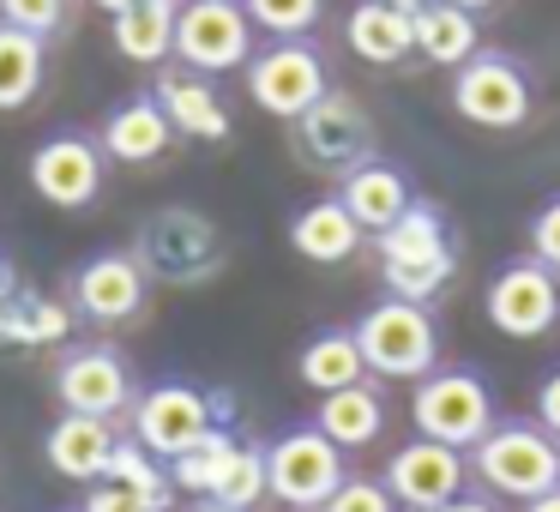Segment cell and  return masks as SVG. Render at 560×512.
<instances>
[{
    "label": "cell",
    "mask_w": 560,
    "mask_h": 512,
    "mask_svg": "<svg viewBox=\"0 0 560 512\" xmlns=\"http://www.w3.org/2000/svg\"><path fill=\"white\" fill-rule=\"evenodd\" d=\"M374 254L386 295H404V302H434L458 271V242L434 199H410V211L374 235Z\"/></svg>",
    "instance_id": "obj_1"
},
{
    "label": "cell",
    "mask_w": 560,
    "mask_h": 512,
    "mask_svg": "<svg viewBox=\"0 0 560 512\" xmlns=\"http://www.w3.org/2000/svg\"><path fill=\"white\" fill-rule=\"evenodd\" d=\"M464 458H470L476 482L488 494H506V500H536L560 482V440L536 416H500Z\"/></svg>",
    "instance_id": "obj_2"
},
{
    "label": "cell",
    "mask_w": 560,
    "mask_h": 512,
    "mask_svg": "<svg viewBox=\"0 0 560 512\" xmlns=\"http://www.w3.org/2000/svg\"><path fill=\"white\" fill-rule=\"evenodd\" d=\"M410 422H416V434L440 440V446L470 452L476 440L500 422V398H494V386H488V374L476 362H440L434 374L416 380Z\"/></svg>",
    "instance_id": "obj_3"
},
{
    "label": "cell",
    "mask_w": 560,
    "mask_h": 512,
    "mask_svg": "<svg viewBox=\"0 0 560 512\" xmlns=\"http://www.w3.org/2000/svg\"><path fill=\"white\" fill-rule=\"evenodd\" d=\"M355 344H362V362L374 380H422L440 368V319L428 302L380 295L355 319Z\"/></svg>",
    "instance_id": "obj_4"
},
{
    "label": "cell",
    "mask_w": 560,
    "mask_h": 512,
    "mask_svg": "<svg viewBox=\"0 0 560 512\" xmlns=\"http://www.w3.org/2000/svg\"><path fill=\"white\" fill-rule=\"evenodd\" d=\"M133 259L145 266V278L175 283V290H194V283L218 278L223 271V235L206 211L194 206H163L139 223Z\"/></svg>",
    "instance_id": "obj_5"
},
{
    "label": "cell",
    "mask_w": 560,
    "mask_h": 512,
    "mask_svg": "<svg viewBox=\"0 0 560 512\" xmlns=\"http://www.w3.org/2000/svg\"><path fill=\"white\" fill-rule=\"evenodd\" d=\"M452 109L470 127H482V133H518L536 109V85H530L518 55L476 49L470 61L452 73Z\"/></svg>",
    "instance_id": "obj_6"
},
{
    "label": "cell",
    "mask_w": 560,
    "mask_h": 512,
    "mask_svg": "<svg viewBox=\"0 0 560 512\" xmlns=\"http://www.w3.org/2000/svg\"><path fill=\"white\" fill-rule=\"evenodd\" d=\"M482 314L500 338L512 344H536L560 326V271H548L542 259L518 254L506 266H494L482 290Z\"/></svg>",
    "instance_id": "obj_7"
},
{
    "label": "cell",
    "mask_w": 560,
    "mask_h": 512,
    "mask_svg": "<svg viewBox=\"0 0 560 512\" xmlns=\"http://www.w3.org/2000/svg\"><path fill=\"white\" fill-rule=\"evenodd\" d=\"M326 91H331L326 55L307 37H271L266 49H254V61H247V97L266 115H278V121L307 115Z\"/></svg>",
    "instance_id": "obj_8"
},
{
    "label": "cell",
    "mask_w": 560,
    "mask_h": 512,
    "mask_svg": "<svg viewBox=\"0 0 560 512\" xmlns=\"http://www.w3.org/2000/svg\"><path fill=\"white\" fill-rule=\"evenodd\" d=\"M343 458H350V452L331 446V440L319 434L314 422L283 428V434L266 446L271 500H283L290 512H302V507H326V500L338 494V482L350 476V470H343Z\"/></svg>",
    "instance_id": "obj_9"
},
{
    "label": "cell",
    "mask_w": 560,
    "mask_h": 512,
    "mask_svg": "<svg viewBox=\"0 0 560 512\" xmlns=\"http://www.w3.org/2000/svg\"><path fill=\"white\" fill-rule=\"evenodd\" d=\"M175 61L187 73H235L254 61V19L235 0H187L175 19Z\"/></svg>",
    "instance_id": "obj_10"
},
{
    "label": "cell",
    "mask_w": 560,
    "mask_h": 512,
    "mask_svg": "<svg viewBox=\"0 0 560 512\" xmlns=\"http://www.w3.org/2000/svg\"><path fill=\"white\" fill-rule=\"evenodd\" d=\"M295 151L319 175H350L355 163L374 158V115L350 91H326L307 115H295Z\"/></svg>",
    "instance_id": "obj_11"
},
{
    "label": "cell",
    "mask_w": 560,
    "mask_h": 512,
    "mask_svg": "<svg viewBox=\"0 0 560 512\" xmlns=\"http://www.w3.org/2000/svg\"><path fill=\"white\" fill-rule=\"evenodd\" d=\"M211 422H218L211 392L187 386V380H163V386H151V392H139V398H133V440L145 452H158L163 464H170L175 452L194 446Z\"/></svg>",
    "instance_id": "obj_12"
},
{
    "label": "cell",
    "mask_w": 560,
    "mask_h": 512,
    "mask_svg": "<svg viewBox=\"0 0 560 512\" xmlns=\"http://www.w3.org/2000/svg\"><path fill=\"white\" fill-rule=\"evenodd\" d=\"M464 476H470V458L458 446H440V440L416 434L404 440L398 452L386 458V488L404 512H428L446 507L452 494H464Z\"/></svg>",
    "instance_id": "obj_13"
},
{
    "label": "cell",
    "mask_w": 560,
    "mask_h": 512,
    "mask_svg": "<svg viewBox=\"0 0 560 512\" xmlns=\"http://www.w3.org/2000/svg\"><path fill=\"white\" fill-rule=\"evenodd\" d=\"M55 398L61 410L79 416H121L133 410V368L121 362V350L109 344H85V350H67L61 368H55Z\"/></svg>",
    "instance_id": "obj_14"
},
{
    "label": "cell",
    "mask_w": 560,
    "mask_h": 512,
    "mask_svg": "<svg viewBox=\"0 0 560 512\" xmlns=\"http://www.w3.org/2000/svg\"><path fill=\"white\" fill-rule=\"evenodd\" d=\"M31 187L55 211H85L103 194V146L85 133H55L31 151Z\"/></svg>",
    "instance_id": "obj_15"
},
{
    "label": "cell",
    "mask_w": 560,
    "mask_h": 512,
    "mask_svg": "<svg viewBox=\"0 0 560 512\" xmlns=\"http://www.w3.org/2000/svg\"><path fill=\"white\" fill-rule=\"evenodd\" d=\"M145 266L133 254H91L73 271V307L91 326H121L145 307Z\"/></svg>",
    "instance_id": "obj_16"
},
{
    "label": "cell",
    "mask_w": 560,
    "mask_h": 512,
    "mask_svg": "<svg viewBox=\"0 0 560 512\" xmlns=\"http://www.w3.org/2000/svg\"><path fill=\"white\" fill-rule=\"evenodd\" d=\"M338 199L350 206V218L362 223L368 235H380V230H392V223L410 211V175L398 170V163H380V158H368V163H355L350 175H338Z\"/></svg>",
    "instance_id": "obj_17"
},
{
    "label": "cell",
    "mask_w": 560,
    "mask_h": 512,
    "mask_svg": "<svg viewBox=\"0 0 560 512\" xmlns=\"http://www.w3.org/2000/svg\"><path fill=\"white\" fill-rule=\"evenodd\" d=\"M314 428L343 452L374 446V440L386 434V392H380V380L368 374V380H355V386H343V392H326V398L314 404Z\"/></svg>",
    "instance_id": "obj_18"
},
{
    "label": "cell",
    "mask_w": 560,
    "mask_h": 512,
    "mask_svg": "<svg viewBox=\"0 0 560 512\" xmlns=\"http://www.w3.org/2000/svg\"><path fill=\"white\" fill-rule=\"evenodd\" d=\"M115 428L109 416H79L67 410L61 422L43 434V452H49V464L67 476V482H103L109 476V452H115Z\"/></svg>",
    "instance_id": "obj_19"
},
{
    "label": "cell",
    "mask_w": 560,
    "mask_h": 512,
    "mask_svg": "<svg viewBox=\"0 0 560 512\" xmlns=\"http://www.w3.org/2000/svg\"><path fill=\"white\" fill-rule=\"evenodd\" d=\"M343 43L368 67H398L416 55V13H398L386 0H355L343 19Z\"/></svg>",
    "instance_id": "obj_20"
},
{
    "label": "cell",
    "mask_w": 560,
    "mask_h": 512,
    "mask_svg": "<svg viewBox=\"0 0 560 512\" xmlns=\"http://www.w3.org/2000/svg\"><path fill=\"white\" fill-rule=\"evenodd\" d=\"M151 97L163 103V115H170V127L182 139H206V146L230 139V109H223L218 85L206 73H163Z\"/></svg>",
    "instance_id": "obj_21"
},
{
    "label": "cell",
    "mask_w": 560,
    "mask_h": 512,
    "mask_svg": "<svg viewBox=\"0 0 560 512\" xmlns=\"http://www.w3.org/2000/svg\"><path fill=\"white\" fill-rule=\"evenodd\" d=\"M362 223L350 218V206H343L338 194L331 199H314V206H302L290 218V247L302 259H314V266H343V259H355V247H362Z\"/></svg>",
    "instance_id": "obj_22"
},
{
    "label": "cell",
    "mask_w": 560,
    "mask_h": 512,
    "mask_svg": "<svg viewBox=\"0 0 560 512\" xmlns=\"http://www.w3.org/2000/svg\"><path fill=\"white\" fill-rule=\"evenodd\" d=\"M175 127L170 115H163L158 97H127L121 109L103 121V158L115 163H158L163 151H170Z\"/></svg>",
    "instance_id": "obj_23"
},
{
    "label": "cell",
    "mask_w": 560,
    "mask_h": 512,
    "mask_svg": "<svg viewBox=\"0 0 560 512\" xmlns=\"http://www.w3.org/2000/svg\"><path fill=\"white\" fill-rule=\"evenodd\" d=\"M476 49H482V19L476 13H464V7H452V0H428V7H416V55H422V61L458 73Z\"/></svg>",
    "instance_id": "obj_24"
},
{
    "label": "cell",
    "mask_w": 560,
    "mask_h": 512,
    "mask_svg": "<svg viewBox=\"0 0 560 512\" xmlns=\"http://www.w3.org/2000/svg\"><path fill=\"white\" fill-rule=\"evenodd\" d=\"M295 374H302L307 392H343L355 386V380H368V362H362V344H355V326H326L314 331V338L302 344V356H295Z\"/></svg>",
    "instance_id": "obj_25"
},
{
    "label": "cell",
    "mask_w": 560,
    "mask_h": 512,
    "mask_svg": "<svg viewBox=\"0 0 560 512\" xmlns=\"http://www.w3.org/2000/svg\"><path fill=\"white\" fill-rule=\"evenodd\" d=\"M187 0H139L127 13H115V55L133 67H158L175 55V19Z\"/></svg>",
    "instance_id": "obj_26"
},
{
    "label": "cell",
    "mask_w": 560,
    "mask_h": 512,
    "mask_svg": "<svg viewBox=\"0 0 560 512\" xmlns=\"http://www.w3.org/2000/svg\"><path fill=\"white\" fill-rule=\"evenodd\" d=\"M235 452H242V440L230 434V422H211L206 434L194 440V446L175 452V458H170V482H175V494L211 500V488L223 482V470H230Z\"/></svg>",
    "instance_id": "obj_27"
},
{
    "label": "cell",
    "mask_w": 560,
    "mask_h": 512,
    "mask_svg": "<svg viewBox=\"0 0 560 512\" xmlns=\"http://www.w3.org/2000/svg\"><path fill=\"white\" fill-rule=\"evenodd\" d=\"M43 61H49V55H43V37L0 25V115L25 109L43 91Z\"/></svg>",
    "instance_id": "obj_28"
},
{
    "label": "cell",
    "mask_w": 560,
    "mask_h": 512,
    "mask_svg": "<svg viewBox=\"0 0 560 512\" xmlns=\"http://www.w3.org/2000/svg\"><path fill=\"white\" fill-rule=\"evenodd\" d=\"M73 331V314L49 295H0V338L43 350V344H61Z\"/></svg>",
    "instance_id": "obj_29"
},
{
    "label": "cell",
    "mask_w": 560,
    "mask_h": 512,
    "mask_svg": "<svg viewBox=\"0 0 560 512\" xmlns=\"http://www.w3.org/2000/svg\"><path fill=\"white\" fill-rule=\"evenodd\" d=\"M109 482H121V488H133V494H145L158 512L175 507L170 464H163L158 452H145L139 440H115V452H109Z\"/></svg>",
    "instance_id": "obj_30"
},
{
    "label": "cell",
    "mask_w": 560,
    "mask_h": 512,
    "mask_svg": "<svg viewBox=\"0 0 560 512\" xmlns=\"http://www.w3.org/2000/svg\"><path fill=\"white\" fill-rule=\"evenodd\" d=\"M266 494H271L266 446H247V440H242V452L230 458V470H223V482L211 488V500H223V507H235V512H254Z\"/></svg>",
    "instance_id": "obj_31"
},
{
    "label": "cell",
    "mask_w": 560,
    "mask_h": 512,
    "mask_svg": "<svg viewBox=\"0 0 560 512\" xmlns=\"http://www.w3.org/2000/svg\"><path fill=\"white\" fill-rule=\"evenodd\" d=\"M242 7L266 37H307L326 19V0H242Z\"/></svg>",
    "instance_id": "obj_32"
},
{
    "label": "cell",
    "mask_w": 560,
    "mask_h": 512,
    "mask_svg": "<svg viewBox=\"0 0 560 512\" xmlns=\"http://www.w3.org/2000/svg\"><path fill=\"white\" fill-rule=\"evenodd\" d=\"M326 512H404V507L392 500L386 476H343L338 494L326 500Z\"/></svg>",
    "instance_id": "obj_33"
},
{
    "label": "cell",
    "mask_w": 560,
    "mask_h": 512,
    "mask_svg": "<svg viewBox=\"0 0 560 512\" xmlns=\"http://www.w3.org/2000/svg\"><path fill=\"white\" fill-rule=\"evenodd\" d=\"M61 19H67V0H0V25L31 31V37L61 31Z\"/></svg>",
    "instance_id": "obj_34"
},
{
    "label": "cell",
    "mask_w": 560,
    "mask_h": 512,
    "mask_svg": "<svg viewBox=\"0 0 560 512\" xmlns=\"http://www.w3.org/2000/svg\"><path fill=\"white\" fill-rule=\"evenodd\" d=\"M524 242H530V259H542L548 271H560V194L542 199V206L530 211V230H524Z\"/></svg>",
    "instance_id": "obj_35"
},
{
    "label": "cell",
    "mask_w": 560,
    "mask_h": 512,
    "mask_svg": "<svg viewBox=\"0 0 560 512\" xmlns=\"http://www.w3.org/2000/svg\"><path fill=\"white\" fill-rule=\"evenodd\" d=\"M79 512H158V507H151L145 494H133V488H121V482L103 476V482H91V494L79 500Z\"/></svg>",
    "instance_id": "obj_36"
},
{
    "label": "cell",
    "mask_w": 560,
    "mask_h": 512,
    "mask_svg": "<svg viewBox=\"0 0 560 512\" xmlns=\"http://www.w3.org/2000/svg\"><path fill=\"white\" fill-rule=\"evenodd\" d=\"M530 416H536V422H542L548 434L560 440V362L548 368L542 380H536V404H530Z\"/></svg>",
    "instance_id": "obj_37"
},
{
    "label": "cell",
    "mask_w": 560,
    "mask_h": 512,
    "mask_svg": "<svg viewBox=\"0 0 560 512\" xmlns=\"http://www.w3.org/2000/svg\"><path fill=\"white\" fill-rule=\"evenodd\" d=\"M428 512H494V500H482V494H452L446 507H428Z\"/></svg>",
    "instance_id": "obj_38"
},
{
    "label": "cell",
    "mask_w": 560,
    "mask_h": 512,
    "mask_svg": "<svg viewBox=\"0 0 560 512\" xmlns=\"http://www.w3.org/2000/svg\"><path fill=\"white\" fill-rule=\"evenodd\" d=\"M518 512H560V482L548 488V494H536V500H524Z\"/></svg>",
    "instance_id": "obj_39"
},
{
    "label": "cell",
    "mask_w": 560,
    "mask_h": 512,
    "mask_svg": "<svg viewBox=\"0 0 560 512\" xmlns=\"http://www.w3.org/2000/svg\"><path fill=\"white\" fill-rule=\"evenodd\" d=\"M91 7H103V13L115 19V13H127V7H139V0H91Z\"/></svg>",
    "instance_id": "obj_40"
},
{
    "label": "cell",
    "mask_w": 560,
    "mask_h": 512,
    "mask_svg": "<svg viewBox=\"0 0 560 512\" xmlns=\"http://www.w3.org/2000/svg\"><path fill=\"white\" fill-rule=\"evenodd\" d=\"M187 512H235V507H223V500H194Z\"/></svg>",
    "instance_id": "obj_41"
},
{
    "label": "cell",
    "mask_w": 560,
    "mask_h": 512,
    "mask_svg": "<svg viewBox=\"0 0 560 512\" xmlns=\"http://www.w3.org/2000/svg\"><path fill=\"white\" fill-rule=\"evenodd\" d=\"M452 7H464V13H488L494 0H452Z\"/></svg>",
    "instance_id": "obj_42"
},
{
    "label": "cell",
    "mask_w": 560,
    "mask_h": 512,
    "mask_svg": "<svg viewBox=\"0 0 560 512\" xmlns=\"http://www.w3.org/2000/svg\"><path fill=\"white\" fill-rule=\"evenodd\" d=\"M386 7H398V13H416V7H428V0H386Z\"/></svg>",
    "instance_id": "obj_43"
},
{
    "label": "cell",
    "mask_w": 560,
    "mask_h": 512,
    "mask_svg": "<svg viewBox=\"0 0 560 512\" xmlns=\"http://www.w3.org/2000/svg\"><path fill=\"white\" fill-rule=\"evenodd\" d=\"M302 512H326V507H302Z\"/></svg>",
    "instance_id": "obj_44"
},
{
    "label": "cell",
    "mask_w": 560,
    "mask_h": 512,
    "mask_svg": "<svg viewBox=\"0 0 560 512\" xmlns=\"http://www.w3.org/2000/svg\"><path fill=\"white\" fill-rule=\"evenodd\" d=\"M235 7H242V0H235Z\"/></svg>",
    "instance_id": "obj_45"
}]
</instances>
